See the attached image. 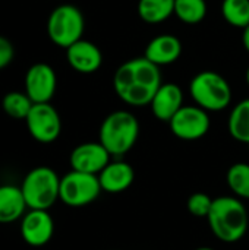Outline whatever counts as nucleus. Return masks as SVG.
<instances>
[{"mask_svg": "<svg viewBox=\"0 0 249 250\" xmlns=\"http://www.w3.org/2000/svg\"><path fill=\"white\" fill-rule=\"evenodd\" d=\"M160 67L142 57L122 63L113 75V89L128 105H150L161 85Z\"/></svg>", "mask_w": 249, "mask_h": 250, "instance_id": "f257e3e1", "label": "nucleus"}, {"mask_svg": "<svg viewBox=\"0 0 249 250\" xmlns=\"http://www.w3.org/2000/svg\"><path fill=\"white\" fill-rule=\"evenodd\" d=\"M207 221L211 233L220 242L232 245L247 234L248 209L236 196H220L213 199Z\"/></svg>", "mask_w": 249, "mask_h": 250, "instance_id": "f03ea898", "label": "nucleus"}, {"mask_svg": "<svg viewBox=\"0 0 249 250\" xmlns=\"http://www.w3.org/2000/svg\"><path fill=\"white\" fill-rule=\"evenodd\" d=\"M139 136L138 119L126 110H116L107 114L100 126L98 141L112 157H123L129 152Z\"/></svg>", "mask_w": 249, "mask_h": 250, "instance_id": "7ed1b4c3", "label": "nucleus"}, {"mask_svg": "<svg viewBox=\"0 0 249 250\" xmlns=\"http://www.w3.org/2000/svg\"><path fill=\"white\" fill-rule=\"evenodd\" d=\"M194 103L205 111H222L232 103V88L225 76L214 70H203L189 82Z\"/></svg>", "mask_w": 249, "mask_h": 250, "instance_id": "20e7f679", "label": "nucleus"}, {"mask_svg": "<svg viewBox=\"0 0 249 250\" xmlns=\"http://www.w3.org/2000/svg\"><path fill=\"white\" fill-rule=\"evenodd\" d=\"M21 190L28 209L48 211L59 201L60 177L53 168L40 166L25 174L21 183Z\"/></svg>", "mask_w": 249, "mask_h": 250, "instance_id": "39448f33", "label": "nucleus"}, {"mask_svg": "<svg viewBox=\"0 0 249 250\" xmlns=\"http://www.w3.org/2000/svg\"><path fill=\"white\" fill-rule=\"evenodd\" d=\"M85 31V19L82 12L69 3L59 4L51 10L47 19V35L53 44L68 48L79 41Z\"/></svg>", "mask_w": 249, "mask_h": 250, "instance_id": "423d86ee", "label": "nucleus"}, {"mask_svg": "<svg viewBox=\"0 0 249 250\" xmlns=\"http://www.w3.org/2000/svg\"><path fill=\"white\" fill-rule=\"evenodd\" d=\"M103 192L98 176L70 170L60 177L59 201L70 208H82L92 204Z\"/></svg>", "mask_w": 249, "mask_h": 250, "instance_id": "0eeeda50", "label": "nucleus"}, {"mask_svg": "<svg viewBox=\"0 0 249 250\" xmlns=\"http://www.w3.org/2000/svg\"><path fill=\"white\" fill-rule=\"evenodd\" d=\"M211 126L208 111L195 105H183L169 122L172 133L182 141H198L204 138Z\"/></svg>", "mask_w": 249, "mask_h": 250, "instance_id": "6e6552de", "label": "nucleus"}, {"mask_svg": "<svg viewBox=\"0 0 249 250\" xmlns=\"http://www.w3.org/2000/svg\"><path fill=\"white\" fill-rule=\"evenodd\" d=\"M25 125L29 135L40 144H51L62 133V119L50 103L34 104Z\"/></svg>", "mask_w": 249, "mask_h": 250, "instance_id": "1a4fd4ad", "label": "nucleus"}, {"mask_svg": "<svg viewBox=\"0 0 249 250\" xmlns=\"http://www.w3.org/2000/svg\"><path fill=\"white\" fill-rule=\"evenodd\" d=\"M22 240L31 248L45 246L54 234V221L45 209H28L19 221Z\"/></svg>", "mask_w": 249, "mask_h": 250, "instance_id": "9d476101", "label": "nucleus"}, {"mask_svg": "<svg viewBox=\"0 0 249 250\" xmlns=\"http://www.w3.org/2000/svg\"><path fill=\"white\" fill-rule=\"evenodd\" d=\"M25 92L34 104L50 103L56 94L57 76L47 63H34L25 73Z\"/></svg>", "mask_w": 249, "mask_h": 250, "instance_id": "9b49d317", "label": "nucleus"}, {"mask_svg": "<svg viewBox=\"0 0 249 250\" xmlns=\"http://www.w3.org/2000/svg\"><path fill=\"white\" fill-rule=\"evenodd\" d=\"M112 161V155L101 142H84L70 152L69 163L72 170L98 176L101 170Z\"/></svg>", "mask_w": 249, "mask_h": 250, "instance_id": "f8f14e48", "label": "nucleus"}, {"mask_svg": "<svg viewBox=\"0 0 249 250\" xmlns=\"http://www.w3.org/2000/svg\"><path fill=\"white\" fill-rule=\"evenodd\" d=\"M66 60L75 72L91 75L101 67L103 53L94 42L81 38L66 48Z\"/></svg>", "mask_w": 249, "mask_h": 250, "instance_id": "ddd939ff", "label": "nucleus"}, {"mask_svg": "<svg viewBox=\"0 0 249 250\" xmlns=\"http://www.w3.org/2000/svg\"><path fill=\"white\" fill-rule=\"evenodd\" d=\"M150 107L157 120L169 123L170 119L183 107L182 88L173 82L161 83L160 88L157 89Z\"/></svg>", "mask_w": 249, "mask_h": 250, "instance_id": "4468645a", "label": "nucleus"}, {"mask_svg": "<svg viewBox=\"0 0 249 250\" xmlns=\"http://www.w3.org/2000/svg\"><path fill=\"white\" fill-rule=\"evenodd\" d=\"M182 54V42L178 37L172 34H160L154 37L145 47L144 57L151 63L160 66H167L179 60Z\"/></svg>", "mask_w": 249, "mask_h": 250, "instance_id": "2eb2a0df", "label": "nucleus"}, {"mask_svg": "<svg viewBox=\"0 0 249 250\" xmlns=\"http://www.w3.org/2000/svg\"><path fill=\"white\" fill-rule=\"evenodd\" d=\"M101 189L107 193H122L128 190L134 180L135 171L131 164L122 160L110 161L98 174Z\"/></svg>", "mask_w": 249, "mask_h": 250, "instance_id": "dca6fc26", "label": "nucleus"}, {"mask_svg": "<svg viewBox=\"0 0 249 250\" xmlns=\"http://www.w3.org/2000/svg\"><path fill=\"white\" fill-rule=\"evenodd\" d=\"M28 211L21 186L1 185L0 186V224H12L21 221Z\"/></svg>", "mask_w": 249, "mask_h": 250, "instance_id": "f3484780", "label": "nucleus"}, {"mask_svg": "<svg viewBox=\"0 0 249 250\" xmlns=\"http://www.w3.org/2000/svg\"><path fill=\"white\" fill-rule=\"evenodd\" d=\"M138 16L150 23H161L175 15V0H138Z\"/></svg>", "mask_w": 249, "mask_h": 250, "instance_id": "a211bd4d", "label": "nucleus"}, {"mask_svg": "<svg viewBox=\"0 0 249 250\" xmlns=\"http://www.w3.org/2000/svg\"><path fill=\"white\" fill-rule=\"evenodd\" d=\"M227 129L235 141L249 145V98L239 101L232 108Z\"/></svg>", "mask_w": 249, "mask_h": 250, "instance_id": "6ab92c4d", "label": "nucleus"}, {"mask_svg": "<svg viewBox=\"0 0 249 250\" xmlns=\"http://www.w3.org/2000/svg\"><path fill=\"white\" fill-rule=\"evenodd\" d=\"M32 105H34V103L31 101V98L26 95L25 91L23 92L10 91V92L4 94V97L1 100L3 111L15 120H23L25 122Z\"/></svg>", "mask_w": 249, "mask_h": 250, "instance_id": "aec40b11", "label": "nucleus"}, {"mask_svg": "<svg viewBox=\"0 0 249 250\" xmlns=\"http://www.w3.org/2000/svg\"><path fill=\"white\" fill-rule=\"evenodd\" d=\"M175 15L186 25H197L207 15L205 0H175Z\"/></svg>", "mask_w": 249, "mask_h": 250, "instance_id": "412c9836", "label": "nucleus"}, {"mask_svg": "<svg viewBox=\"0 0 249 250\" xmlns=\"http://www.w3.org/2000/svg\"><path fill=\"white\" fill-rule=\"evenodd\" d=\"M222 15L230 26L245 29L249 25V0H223Z\"/></svg>", "mask_w": 249, "mask_h": 250, "instance_id": "4be33fe9", "label": "nucleus"}, {"mask_svg": "<svg viewBox=\"0 0 249 250\" xmlns=\"http://www.w3.org/2000/svg\"><path fill=\"white\" fill-rule=\"evenodd\" d=\"M227 186L236 198L249 201V164L236 163L230 166L226 174Z\"/></svg>", "mask_w": 249, "mask_h": 250, "instance_id": "5701e85b", "label": "nucleus"}, {"mask_svg": "<svg viewBox=\"0 0 249 250\" xmlns=\"http://www.w3.org/2000/svg\"><path fill=\"white\" fill-rule=\"evenodd\" d=\"M213 207V199L203 192H197L191 195L186 201L188 211L197 218H207Z\"/></svg>", "mask_w": 249, "mask_h": 250, "instance_id": "b1692460", "label": "nucleus"}, {"mask_svg": "<svg viewBox=\"0 0 249 250\" xmlns=\"http://www.w3.org/2000/svg\"><path fill=\"white\" fill-rule=\"evenodd\" d=\"M15 57V48L10 40L0 35V70L7 67Z\"/></svg>", "mask_w": 249, "mask_h": 250, "instance_id": "393cba45", "label": "nucleus"}, {"mask_svg": "<svg viewBox=\"0 0 249 250\" xmlns=\"http://www.w3.org/2000/svg\"><path fill=\"white\" fill-rule=\"evenodd\" d=\"M242 44H244V48L248 51L249 54V25L245 29H242Z\"/></svg>", "mask_w": 249, "mask_h": 250, "instance_id": "a878e982", "label": "nucleus"}, {"mask_svg": "<svg viewBox=\"0 0 249 250\" xmlns=\"http://www.w3.org/2000/svg\"><path fill=\"white\" fill-rule=\"evenodd\" d=\"M245 81H247V83H248L249 86V66L248 69H247V73H245Z\"/></svg>", "mask_w": 249, "mask_h": 250, "instance_id": "bb28decb", "label": "nucleus"}, {"mask_svg": "<svg viewBox=\"0 0 249 250\" xmlns=\"http://www.w3.org/2000/svg\"><path fill=\"white\" fill-rule=\"evenodd\" d=\"M195 250H216V249H213V248H198V249H195Z\"/></svg>", "mask_w": 249, "mask_h": 250, "instance_id": "cd10ccee", "label": "nucleus"}]
</instances>
